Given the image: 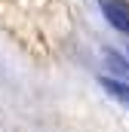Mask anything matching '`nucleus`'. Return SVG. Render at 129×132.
<instances>
[{
	"instance_id": "1",
	"label": "nucleus",
	"mask_w": 129,
	"mask_h": 132,
	"mask_svg": "<svg viewBox=\"0 0 129 132\" xmlns=\"http://www.w3.org/2000/svg\"><path fill=\"white\" fill-rule=\"evenodd\" d=\"M98 6H101L104 19H108L120 34L129 37V0H98Z\"/></svg>"
},
{
	"instance_id": "2",
	"label": "nucleus",
	"mask_w": 129,
	"mask_h": 132,
	"mask_svg": "<svg viewBox=\"0 0 129 132\" xmlns=\"http://www.w3.org/2000/svg\"><path fill=\"white\" fill-rule=\"evenodd\" d=\"M104 65H108V71L114 74L111 80H120V83H123V80H129V65L117 55V52H104Z\"/></svg>"
},
{
	"instance_id": "3",
	"label": "nucleus",
	"mask_w": 129,
	"mask_h": 132,
	"mask_svg": "<svg viewBox=\"0 0 129 132\" xmlns=\"http://www.w3.org/2000/svg\"><path fill=\"white\" fill-rule=\"evenodd\" d=\"M101 86H104L108 95H114V98H120V101H126V104H129V83L111 80V77H101Z\"/></svg>"
}]
</instances>
